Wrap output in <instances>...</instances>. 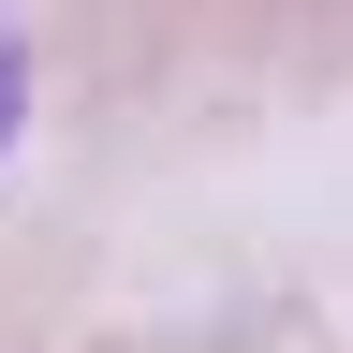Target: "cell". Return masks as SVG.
I'll return each mask as SVG.
<instances>
[{
    "mask_svg": "<svg viewBox=\"0 0 353 353\" xmlns=\"http://www.w3.org/2000/svg\"><path fill=\"white\" fill-rule=\"evenodd\" d=\"M15 118H30V59H15V30H0V148H15Z\"/></svg>",
    "mask_w": 353,
    "mask_h": 353,
    "instance_id": "1",
    "label": "cell"
}]
</instances>
